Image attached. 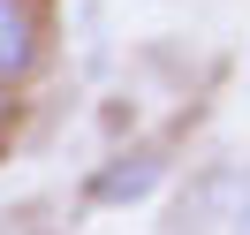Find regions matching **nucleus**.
<instances>
[{
    "label": "nucleus",
    "mask_w": 250,
    "mask_h": 235,
    "mask_svg": "<svg viewBox=\"0 0 250 235\" xmlns=\"http://www.w3.org/2000/svg\"><path fill=\"white\" fill-rule=\"evenodd\" d=\"M99 137H106V144H129V137H144V129H137V99H129V91H114L106 107H99Z\"/></svg>",
    "instance_id": "obj_4"
},
{
    "label": "nucleus",
    "mask_w": 250,
    "mask_h": 235,
    "mask_svg": "<svg viewBox=\"0 0 250 235\" xmlns=\"http://www.w3.org/2000/svg\"><path fill=\"white\" fill-rule=\"evenodd\" d=\"M235 190H243V174L228 167V159H205L197 174L182 182V197L167 205V220H159V235H212L220 220H228Z\"/></svg>",
    "instance_id": "obj_3"
},
{
    "label": "nucleus",
    "mask_w": 250,
    "mask_h": 235,
    "mask_svg": "<svg viewBox=\"0 0 250 235\" xmlns=\"http://www.w3.org/2000/svg\"><path fill=\"white\" fill-rule=\"evenodd\" d=\"M53 61V0H0V84L31 91Z\"/></svg>",
    "instance_id": "obj_2"
},
{
    "label": "nucleus",
    "mask_w": 250,
    "mask_h": 235,
    "mask_svg": "<svg viewBox=\"0 0 250 235\" xmlns=\"http://www.w3.org/2000/svg\"><path fill=\"white\" fill-rule=\"evenodd\" d=\"M174 174V144L167 137H129V144H106L91 174L76 182V205L83 213H129V205H152Z\"/></svg>",
    "instance_id": "obj_1"
},
{
    "label": "nucleus",
    "mask_w": 250,
    "mask_h": 235,
    "mask_svg": "<svg viewBox=\"0 0 250 235\" xmlns=\"http://www.w3.org/2000/svg\"><path fill=\"white\" fill-rule=\"evenodd\" d=\"M23 129V91H8V84H0V144L16 137Z\"/></svg>",
    "instance_id": "obj_5"
},
{
    "label": "nucleus",
    "mask_w": 250,
    "mask_h": 235,
    "mask_svg": "<svg viewBox=\"0 0 250 235\" xmlns=\"http://www.w3.org/2000/svg\"><path fill=\"white\" fill-rule=\"evenodd\" d=\"M228 235H250V174H243V190H235V205H228Z\"/></svg>",
    "instance_id": "obj_6"
}]
</instances>
